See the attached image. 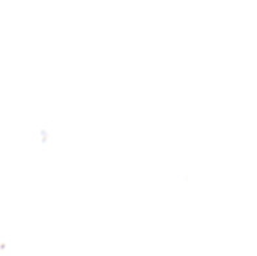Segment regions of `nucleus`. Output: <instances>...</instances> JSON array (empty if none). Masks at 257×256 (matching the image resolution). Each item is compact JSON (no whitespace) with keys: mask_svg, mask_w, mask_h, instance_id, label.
<instances>
[]
</instances>
